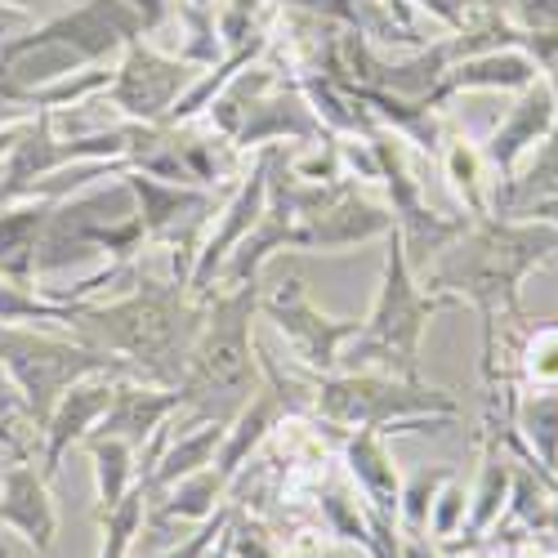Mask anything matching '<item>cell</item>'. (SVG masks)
I'll use <instances>...</instances> for the list:
<instances>
[{
  "label": "cell",
  "instance_id": "1",
  "mask_svg": "<svg viewBox=\"0 0 558 558\" xmlns=\"http://www.w3.org/2000/svg\"><path fill=\"white\" fill-rule=\"evenodd\" d=\"M545 259H558V223H545V219L541 223L536 219H527V223H487L470 238V246H460L442 264L438 282L470 291L487 308V317L496 308L514 313L523 272H532Z\"/></svg>",
  "mask_w": 558,
  "mask_h": 558
},
{
  "label": "cell",
  "instance_id": "2",
  "mask_svg": "<svg viewBox=\"0 0 558 558\" xmlns=\"http://www.w3.org/2000/svg\"><path fill=\"white\" fill-rule=\"evenodd\" d=\"M554 121H558V99H554V85L545 81V76H536L527 89H523V99H519V108L509 112L505 121H500V130L492 134V144H487V161L500 170V174H509L514 170L541 138L554 130Z\"/></svg>",
  "mask_w": 558,
  "mask_h": 558
},
{
  "label": "cell",
  "instance_id": "3",
  "mask_svg": "<svg viewBox=\"0 0 558 558\" xmlns=\"http://www.w3.org/2000/svg\"><path fill=\"white\" fill-rule=\"evenodd\" d=\"M451 411V402L442 393H411V389H389L380 380H336L322 389V411L336 415V421H362V425H376L385 415L398 411Z\"/></svg>",
  "mask_w": 558,
  "mask_h": 558
},
{
  "label": "cell",
  "instance_id": "4",
  "mask_svg": "<svg viewBox=\"0 0 558 558\" xmlns=\"http://www.w3.org/2000/svg\"><path fill=\"white\" fill-rule=\"evenodd\" d=\"M429 308H434V304H425L421 295L411 291L407 268H402V255H393V259H389V287H385V300H380V313H376V327H371V344H380V349L393 353L398 362H411L415 336H421ZM371 344H366V349H371Z\"/></svg>",
  "mask_w": 558,
  "mask_h": 558
},
{
  "label": "cell",
  "instance_id": "5",
  "mask_svg": "<svg viewBox=\"0 0 558 558\" xmlns=\"http://www.w3.org/2000/svg\"><path fill=\"white\" fill-rule=\"evenodd\" d=\"M246 317H251V300L242 295L238 304H228L223 317L215 322L210 344L202 353V380L206 389H242L251 376V357H246Z\"/></svg>",
  "mask_w": 558,
  "mask_h": 558
},
{
  "label": "cell",
  "instance_id": "6",
  "mask_svg": "<svg viewBox=\"0 0 558 558\" xmlns=\"http://www.w3.org/2000/svg\"><path fill=\"white\" fill-rule=\"evenodd\" d=\"M277 317H282V331L295 336V344L304 349L308 362H331L336 340H344V336L353 331V327H331L327 317H317V313L304 304V295H300L295 282H291L282 295H277Z\"/></svg>",
  "mask_w": 558,
  "mask_h": 558
},
{
  "label": "cell",
  "instance_id": "7",
  "mask_svg": "<svg viewBox=\"0 0 558 558\" xmlns=\"http://www.w3.org/2000/svg\"><path fill=\"white\" fill-rule=\"evenodd\" d=\"M519 429L527 434V451L541 474L558 483V389H532L519 402Z\"/></svg>",
  "mask_w": 558,
  "mask_h": 558
},
{
  "label": "cell",
  "instance_id": "8",
  "mask_svg": "<svg viewBox=\"0 0 558 558\" xmlns=\"http://www.w3.org/2000/svg\"><path fill=\"white\" fill-rule=\"evenodd\" d=\"M536 148H541V153L532 157V166H527L519 179H509V189H505V197H500L509 215H527L532 206L558 197V121H554V130L541 138Z\"/></svg>",
  "mask_w": 558,
  "mask_h": 558
},
{
  "label": "cell",
  "instance_id": "9",
  "mask_svg": "<svg viewBox=\"0 0 558 558\" xmlns=\"http://www.w3.org/2000/svg\"><path fill=\"white\" fill-rule=\"evenodd\" d=\"M541 76L536 59L523 50H505V54H487L460 68V85H496V89H527Z\"/></svg>",
  "mask_w": 558,
  "mask_h": 558
},
{
  "label": "cell",
  "instance_id": "10",
  "mask_svg": "<svg viewBox=\"0 0 558 558\" xmlns=\"http://www.w3.org/2000/svg\"><path fill=\"white\" fill-rule=\"evenodd\" d=\"M349 460H353V474H357V483L366 487V496L389 514V509L398 505V478H393V464H389V456L380 451V442L371 438V434H362V438L349 447Z\"/></svg>",
  "mask_w": 558,
  "mask_h": 558
},
{
  "label": "cell",
  "instance_id": "11",
  "mask_svg": "<svg viewBox=\"0 0 558 558\" xmlns=\"http://www.w3.org/2000/svg\"><path fill=\"white\" fill-rule=\"evenodd\" d=\"M523 376L532 389H558V327H536L523 349Z\"/></svg>",
  "mask_w": 558,
  "mask_h": 558
},
{
  "label": "cell",
  "instance_id": "12",
  "mask_svg": "<svg viewBox=\"0 0 558 558\" xmlns=\"http://www.w3.org/2000/svg\"><path fill=\"white\" fill-rule=\"evenodd\" d=\"M505 492H509V464L492 451L487 456V470H483V483H478V505H474V523H470V541L500 514V500H505Z\"/></svg>",
  "mask_w": 558,
  "mask_h": 558
},
{
  "label": "cell",
  "instance_id": "13",
  "mask_svg": "<svg viewBox=\"0 0 558 558\" xmlns=\"http://www.w3.org/2000/svg\"><path fill=\"white\" fill-rule=\"evenodd\" d=\"M478 166H483V153H474L470 144H456V148L447 153V174H451V183L460 189V197L470 202L474 210H483V202H478Z\"/></svg>",
  "mask_w": 558,
  "mask_h": 558
},
{
  "label": "cell",
  "instance_id": "14",
  "mask_svg": "<svg viewBox=\"0 0 558 558\" xmlns=\"http://www.w3.org/2000/svg\"><path fill=\"white\" fill-rule=\"evenodd\" d=\"M268 425H272V407H268V402H259V407L246 415V421H242V429L232 434V442H228V451H223V474L238 470L242 456H246V451L268 434Z\"/></svg>",
  "mask_w": 558,
  "mask_h": 558
},
{
  "label": "cell",
  "instance_id": "15",
  "mask_svg": "<svg viewBox=\"0 0 558 558\" xmlns=\"http://www.w3.org/2000/svg\"><path fill=\"white\" fill-rule=\"evenodd\" d=\"M447 478H451V474L438 470V474H421V478L411 483V492H407V527H411V532L425 527L429 505H434V496H438V483H447Z\"/></svg>",
  "mask_w": 558,
  "mask_h": 558
},
{
  "label": "cell",
  "instance_id": "16",
  "mask_svg": "<svg viewBox=\"0 0 558 558\" xmlns=\"http://www.w3.org/2000/svg\"><path fill=\"white\" fill-rule=\"evenodd\" d=\"M219 442V429H206L202 438H193V442H183V447H174L170 451V460H166V470H161V478H174V474H189V470H197V464L206 460V451Z\"/></svg>",
  "mask_w": 558,
  "mask_h": 558
},
{
  "label": "cell",
  "instance_id": "17",
  "mask_svg": "<svg viewBox=\"0 0 558 558\" xmlns=\"http://www.w3.org/2000/svg\"><path fill=\"white\" fill-rule=\"evenodd\" d=\"M219 492V478H197L193 487H183L166 509H170V514H206V496H215Z\"/></svg>",
  "mask_w": 558,
  "mask_h": 558
},
{
  "label": "cell",
  "instance_id": "18",
  "mask_svg": "<svg viewBox=\"0 0 558 558\" xmlns=\"http://www.w3.org/2000/svg\"><path fill=\"white\" fill-rule=\"evenodd\" d=\"M519 19L527 32H558V0H519Z\"/></svg>",
  "mask_w": 558,
  "mask_h": 558
},
{
  "label": "cell",
  "instance_id": "19",
  "mask_svg": "<svg viewBox=\"0 0 558 558\" xmlns=\"http://www.w3.org/2000/svg\"><path fill=\"white\" fill-rule=\"evenodd\" d=\"M460 509H464V492H460V487H447V492L438 496V514H434V532H438V536H451V532H456Z\"/></svg>",
  "mask_w": 558,
  "mask_h": 558
},
{
  "label": "cell",
  "instance_id": "20",
  "mask_svg": "<svg viewBox=\"0 0 558 558\" xmlns=\"http://www.w3.org/2000/svg\"><path fill=\"white\" fill-rule=\"evenodd\" d=\"M99 460H104V492H108V505L121 496V460H125V451L121 447H99Z\"/></svg>",
  "mask_w": 558,
  "mask_h": 558
},
{
  "label": "cell",
  "instance_id": "21",
  "mask_svg": "<svg viewBox=\"0 0 558 558\" xmlns=\"http://www.w3.org/2000/svg\"><path fill=\"white\" fill-rule=\"evenodd\" d=\"M223 523H228V514H219L215 523H206V527L197 532V541H189V545H183V549H174L170 558H202V554H206V545H210V541H215V536L223 532Z\"/></svg>",
  "mask_w": 558,
  "mask_h": 558
},
{
  "label": "cell",
  "instance_id": "22",
  "mask_svg": "<svg viewBox=\"0 0 558 558\" xmlns=\"http://www.w3.org/2000/svg\"><path fill=\"white\" fill-rule=\"evenodd\" d=\"M238 541H242V554H246V558H272L259 532H238Z\"/></svg>",
  "mask_w": 558,
  "mask_h": 558
},
{
  "label": "cell",
  "instance_id": "23",
  "mask_svg": "<svg viewBox=\"0 0 558 558\" xmlns=\"http://www.w3.org/2000/svg\"><path fill=\"white\" fill-rule=\"evenodd\" d=\"M527 219H545V223H558V197H549V202L532 206V210H527Z\"/></svg>",
  "mask_w": 558,
  "mask_h": 558
},
{
  "label": "cell",
  "instance_id": "24",
  "mask_svg": "<svg viewBox=\"0 0 558 558\" xmlns=\"http://www.w3.org/2000/svg\"><path fill=\"white\" fill-rule=\"evenodd\" d=\"M402 558H438V554H434V549H429V545H425L421 536H415V532H411V541H407V549H402Z\"/></svg>",
  "mask_w": 558,
  "mask_h": 558
},
{
  "label": "cell",
  "instance_id": "25",
  "mask_svg": "<svg viewBox=\"0 0 558 558\" xmlns=\"http://www.w3.org/2000/svg\"><path fill=\"white\" fill-rule=\"evenodd\" d=\"M322 558H349V554H322Z\"/></svg>",
  "mask_w": 558,
  "mask_h": 558
}]
</instances>
